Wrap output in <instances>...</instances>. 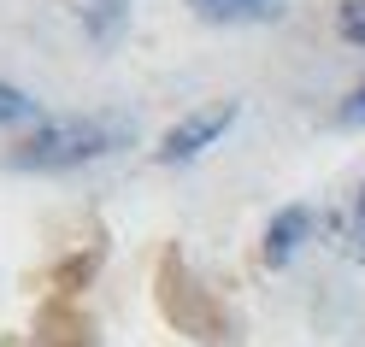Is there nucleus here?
Returning a JSON list of instances; mask_svg holds the SVG:
<instances>
[{"label": "nucleus", "mask_w": 365, "mask_h": 347, "mask_svg": "<svg viewBox=\"0 0 365 347\" xmlns=\"http://www.w3.org/2000/svg\"><path fill=\"white\" fill-rule=\"evenodd\" d=\"M307 229H312V212H307V206H283V212L271 218V229H265V265H289L294 247L307 242Z\"/></svg>", "instance_id": "obj_3"}, {"label": "nucleus", "mask_w": 365, "mask_h": 347, "mask_svg": "<svg viewBox=\"0 0 365 347\" xmlns=\"http://www.w3.org/2000/svg\"><path fill=\"white\" fill-rule=\"evenodd\" d=\"M230 124H236V100H212V106H200V112H189V118H177V124L165 130V142H159V159H165V165H182V159L207 153Z\"/></svg>", "instance_id": "obj_2"}, {"label": "nucleus", "mask_w": 365, "mask_h": 347, "mask_svg": "<svg viewBox=\"0 0 365 347\" xmlns=\"http://www.w3.org/2000/svg\"><path fill=\"white\" fill-rule=\"evenodd\" d=\"M336 24H341V36H348L354 48H365V0H348V6L336 12Z\"/></svg>", "instance_id": "obj_7"}, {"label": "nucleus", "mask_w": 365, "mask_h": 347, "mask_svg": "<svg viewBox=\"0 0 365 347\" xmlns=\"http://www.w3.org/2000/svg\"><path fill=\"white\" fill-rule=\"evenodd\" d=\"M195 12L212 24H247V18H271L277 0H195Z\"/></svg>", "instance_id": "obj_5"}, {"label": "nucleus", "mask_w": 365, "mask_h": 347, "mask_svg": "<svg viewBox=\"0 0 365 347\" xmlns=\"http://www.w3.org/2000/svg\"><path fill=\"white\" fill-rule=\"evenodd\" d=\"M130 18V0H77V24L95 36V41H112Z\"/></svg>", "instance_id": "obj_4"}, {"label": "nucleus", "mask_w": 365, "mask_h": 347, "mask_svg": "<svg viewBox=\"0 0 365 347\" xmlns=\"http://www.w3.org/2000/svg\"><path fill=\"white\" fill-rule=\"evenodd\" d=\"M348 118H365V88H359L354 100H348Z\"/></svg>", "instance_id": "obj_9"}, {"label": "nucleus", "mask_w": 365, "mask_h": 347, "mask_svg": "<svg viewBox=\"0 0 365 347\" xmlns=\"http://www.w3.org/2000/svg\"><path fill=\"white\" fill-rule=\"evenodd\" d=\"M24 118H36V100L24 95V88L0 83V130H6V124H24Z\"/></svg>", "instance_id": "obj_6"}, {"label": "nucleus", "mask_w": 365, "mask_h": 347, "mask_svg": "<svg viewBox=\"0 0 365 347\" xmlns=\"http://www.w3.org/2000/svg\"><path fill=\"white\" fill-rule=\"evenodd\" d=\"M354 229H359V242H365V189H359V200H354Z\"/></svg>", "instance_id": "obj_8"}, {"label": "nucleus", "mask_w": 365, "mask_h": 347, "mask_svg": "<svg viewBox=\"0 0 365 347\" xmlns=\"http://www.w3.org/2000/svg\"><path fill=\"white\" fill-rule=\"evenodd\" d=\"M130 142L124 118H48L36 135L12 147V171H77Z\"/></svg>", "instance_id": "obj_1"}]
</instances>
